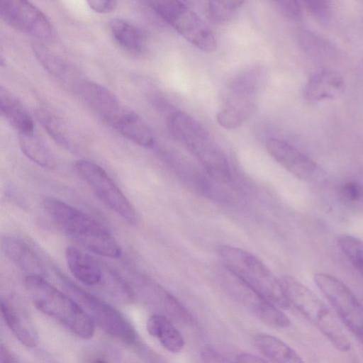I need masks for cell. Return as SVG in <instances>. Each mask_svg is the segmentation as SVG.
Returning a JSON list of instances; mask_svg holds the SVG:
<instances>
[{"mask_svg": "<svg viewBox=\"0 0 363 363\" xmlns=\"http://www.w3.org/2000/svg\"><path fill=\"white\" fill-rule=\"evenodd\" d=\"M43 203L53 222L81 246L107 257L121 256L122 248L118 241L89 215L56 198L45 197Z\"/></svg>", "mask_w": 363, "mask_h": 363, "instance_id": "6da1fadb", "label": "cell"}, {"mask_svg": "<svg viewBox=\"0 0 363 363\" xmlns=\"http://www.w3.org/2000/svg\"><path fill=\"white\" fill-rule=\"evenodd\" d=\"M24 286L38 311L55 319L80 338L93 337L95 323L77 301L50 284L42 275L28 274L24 279Z\"/></svg>", "mask_w": 363, "mask_h": 363, "instance_id": "7a4b0ae2", "label": "cell"}, {"mask_svg": "<svg viewBox=\"0 0 363 363\" xmlns=\"http://www.w3.org/2000/svg\"><path fill=\"white\" fill-rule=\"evenodd\" d=\"M224 267L280 308L289 306L281 282L262 261L240 248L222 245L218 249Z\"/></svg>", "mask_w": 363, "mask_h": 363, "instance_id": "3957f363", "label": "cell"}, {"mask_svg": "<svg viewBox=\"0 0 363 363\" xmlns=\"http://www.w3.org/2000/svg\"><path fill=\"white\" fill-rule=\"evenodd\" d=\"M281 284L289 304L313 324L339 351L347 352L351 344L338 320L324 302L296 279L285 276Z\"/></svg>", "mask_w": 363, "mask_h": 363, "instance_id": "277c9868", "label": "cell"}, {"mask_svg": "<svg viewBox=\"0 0 363 363\" xmlns=\"http://www.w3.org/2000/svg\"><path fill=\"white\" fill-rule=\"evenodd\" d=\"M189 43L205 52L217 49L216 39L209 27L181 0H138Z\"/></svg>", "mask_w": 363, "mask_h": 363, "instance_id": "5b68a950", "label": "cell"}, {"mask_svg": "<svg viewBox=\"0 0 363 363\" xmlns=\"http://www.w3.org/2000/svg\"><path fill=\"white\" fill-rule=\"evenodd\" d=\"M67 291L72 295L94 323L113 337L128 345L138 340L135 329L115 308L71 281L58 273Z\"/></svg>", "mask_w": 363, "mask_h": 363, "instance_id": "8992f818", "label": "cell"}, {"mask_svg": "<svg viewBox=\"0 0 363 363\" xmlns=\"http://www.w3.org/2000/svg\"><path fill=\"white\" fill-rule=\"evenodd\" d=\"M176 140L185 145L211 178L220 183L230 181V167L223 152L199 122L193 120L182 125Z\"/></svg>", "mask_w": 363, "mask_h": 363, "instance_id": "52a82bcc", "label": "cell"}, {"mask_svg": "<svg viewBox=\"0 0 363 363\" xmlns=\"http://www.w3.org/2000/svg\"><path fill=\"white\" fill-rule=\"evenodd\" d=\"M313 280L342 324L363 343V305L353 291L342 280L327 273H316Z\"/></svg>", "mask_w": 363, "mask_h": 363, "instance_id": "ba28073f", "label": "cell"}, {"mask_svg": "<svg viewBox=\"0 0 363 363\" xmlns=\"http://www.w3.org/2000/svg\"><path fill=\"white\" fill-rule=\"evenodd\" d=\"M75 169L110 209L130 224L137 222V214L131 203L102 167L91 161L81 160L75 163Z\"/></svg>", "mask_w": 363, "mask_h": 363, "instance_id": "9c48e42d", "label": "cell"}, {"mask_svg": "<svg viewBox=\"0 0 363 363\" xmlns=\"http://www.w3.org/2000/svg\"><path fill=\"white\" fill-rule=\"evenodd\" d=\"M221 274L225 290L247 311L265 324L276 328H287L289 318L263 296L254 290L225 267Z\"/></svg>", "mask_w": 363, "mask_h": 363, "instance_id": "30bf717a", "label": "cell"}, {"mask_svg": "<svg viewBox=\"0 0 363 363\" xmlns=\"http://www.w3.org/2000/svg\"><path fill=\"white\" fill-rule=\"evenodd\" d=\"M2 20L12 28L51 42L56 32L46 16L29 0H0Z\"/></svg>", "mask_w": 363, "mask_h": 363, "instance_id": "8fae6325", "label": "cell"}, {"mask_svg": "<svg viewBox=\"0 0 363 363\" xmlns=\"http://www.w3.org/2000/svg\"><path fill=\"white\" fill-rule=\"evenodd\" d=\"M76 91L84 103L111 126L128 108L108 89L93 82L82 81Z\"/></svg>", "mask_w": 363, "mask_h": 363, "instance_id": "7c38bea8", "label": "cell"}, {"mask_svg": "<svg viewBox=\"0 0 363 363\" xmlns=\"http://www.w3.org/2000/svg\"><path fill=\"white\" fill-rule=\"evenodd\" d=\"M266 148L279 164L296 177L306 180L314 176L317 167L313 161L286 142L270 138Z\"/></svg>", "mask_w": 363, "mask_h": 363, "instance_id": "4fadbf2b", "label": "cell"}, {"mask_svg": "<svg viewBox=\"0 0 363 363\" xmlns=\"http://www.w3.org/2000/svg\"><path fill=\"white\" fill-rule=\"evenodd\" d=\"M1 312L9 330L22 345L32 348L38 344V333L21 310L6 299L1 298Z\"/></svg>", "mask_w": 363, "mask_h": 363, "instance_id": "5bb4252c", "label": "cell"}, {"mask_svg": "<svg viewBox=\"0 0 363 363\" xmlns=\"http://www.w3.org/2000/svg\"><path fill=\"white\" fill-rule=\"evenodd\" d=\"M65 259L71 273L82 284L96 286L103 281L104 274L101 266L91 257L77 247H67Z\"/></svg>", "mask_w": 363, "mask_h": 363, "instance_id": "9a60e30c", "label": "cell"}, {"mask_svg": "<svg viewBox=\"0 0 363 363\" xmlns=\"http://www.w3.org/2000/svg\"><path fill=\"white\" fill-rule=\"evenodd\" d=\"M111 128L141 147L149 148L154 145L155 137L149 125L139 115L129 109Z\"/></svg>", "mask_w": 363, "mask_h": 363, "instance_id": "2e32d148", "label": "cell"}, {"mask_svg": "<svg viewBox=\"0 0 363 363\" xmlns=\"http://www.w3.org/2000/svg\"><path fill=\"white\" fill-rule=\"evenodd\" d=\"M108 27L116 43L124 50L138 55L145 50L147 36L140 28L121 18L112 19Z\"/></svg>", "mask_w": 363, "mask_h": 363, "instance_id": "e0dca14e", "label": "cell"}, {"mask_svg": "<svg viewBox=\"0 0 363 363\" xmlns=\"http://www.w3.org/2000/svg\"><path fill=\"white\" fill-rule=\"evenodd\" d=\"M343 86L344 81L340 74L335 71L323 70L308 80L304 89V95L311 102L332 99L341 92Z\"/></svg>", "mask_w": 363, "mask_h": 363, "instance_id": "ac0fdd59", "label": "cell"}, {"mask_svg": "<svg viewBox=\"0 0 363 363\" xmlns=\"http://www.w3.org/2000/svg\"><path fill=\"white\" fill-rule=\"evenodd\" d=\"M0 110L18 134L34 131L33 121L26 108L16 96L3 86L0 88Z\"/></svg>", "mask_w": 363, "mask_h": 363, "instance_id": "d6986e66", "label": "cell"}, {"mask_svg": "<svg viewBox=\"0 0 363 363\" xmlns=\"http://www.w3.org/2000/svg\"><path fill=\"white\" fill-rule=\"evenodd\" d=\"M2 249L6 257L28 274L43 276L44 269L38 257L26 243L17 238L5 237Z\"/></svg>", "mask_w": 363, "mask_h": 363, "instance_id": "ffe728a7", "label": "cell"}, {"mask_svg": "<svg viewBox=\"0 0 363 363\" xmlns=\"http://www.w3.org/2000/svg\"><path fill=\"white\" fill-rule=\"evenodd\" d=\"M146 328L167 351L177 353L183 349L184 340L182 335L167 317L159 314L151 315L147 321Z\"/></svg>", "mask_w": 363, "mask_h": 363, "instance_id": "44dd1931", "label": "cell"}, {"mask_svg": "<svg viewBox=\"0 0 363 363\" xmlns=\"http://www.w3.org/2000/svg\"><path fill=\"white\" fill-rule=\"evenodd\" d=\"M254 344L263 357L267 360L284 362L299 363L303 360L301 356L289 345L268 334H258L254 338Z\"/></svg>", "mask_w": 363, "mask_h": 363, "instance_id": "7402d4cb", "label": "cell"}, {"mask_svg": "<svg viewBox=\"0 0 363 363\" xmlns=\"http://www.w3.org/2000/svg\"><path fill=\"white\" fill-rule=\"evenodd\" d=\"M35 116L48 135L64 148L73 151L76 148L74 140L68 128L62 121L50 111L38 108Z\"/></svg>", "mask_w": 363, "mask_h": 363, "instance_id": "603a6c76", "label": "cell"}, {"mask_svg": "<svg viewBox=\"0 0 363 363\" xmlns=\"http://www.w3.org/2000/svg\"><path fill=\"white\" fill-rule=\"evenodd\" d=\"M18 137L22 152L31 161L45 168H52L55 166L53 155L34 131L18 134Z\"/></svg>", "mask_w": 363, "mask_h": 363, "instance_id": "cb8c5ba5", "label": "cell"}, {"mask_svg": "<svg viewBox=\"0 0 363 363\" xmlns=\"http://www.w3.org/2000/svg\"><path fill=\"white\" fill-rule=\"evenodd\" d=\"M32 49L38 61L50 74L62 79L68 77L70 68L62 57L42 43H33Z\"/></svg>", "mask_w": 363, "mask_h": 363, "instance_id": "d4e9b609", "label": "cell"}, {"mask_svg": "<svg viewBox=\"0 0 363 363\" xmlns=\"http://www.w3.org/2000/svg\"><path fill=\"white\" fill-rule=\"evenodd\" d=\"M338 245L354 267L363 275V240L348 234L340 235Z\"/></svg>", "mask_w": 363, "mask_h": 363, "instance_id": "484cf974", "label": "cell"}, {"mask_svg": "<svg viewBox=\"0 0 363 363\" xmlns=\"http://www.w3.org/2000/svg\"><path fill=\"white\" fill-rule=\"evenodd\" d=\"M159 295L167 313L177 322L183 325L192 323V317L185 307L168 291L160 288Z\"/></svg>", "mask_w": 363, "mask_h": 363, "instance_id": "4316f807", "label": "cell"}, {"mask_svg": "<svg viewBox=\"0 0 363 363\" xmlns=\"http://www.w3.org/2000/svg\"><path fill=\"white\" fill-rule=\"evenodd\" d=\"M246 0H209L208 11L216 21L225 22Z\"/></svg>", "mask_w": 363, "mask_h": 363, "instance_id": "83f0119b", "label": "cell"}, {"mask_svg": "<svg viewBox=\"0 0 363 363\" xmlns=\"http://www.w3.org/2000/svg\"><path fill=\"white\" fill-rule=\"evenodd\" d=\"M250 113L247 110L226 105L217 113L216 120L223 128L233 129L239 127Z\"/></svg>", "mask_w": 363, "mask_h": 363, "instance_id": "f1b7e54d", "label": "cell"}, {"mask_svg": "<svg viewBox=\"0 0 363 363\" xmlns=\"http://www.w3.org/2000/svg\"><path fill=\"white\" fill-rule=\"evenodd\" d=\"M281 13L291 20H298L301 12L298 0H271Z\"/></svg>", "mask_w": 363, "mask_h": 363, "instance_id": "f546056e", "label": "cell"}, {"mask_svg": "<svg viewBox=\"0 0 363 363\" xmlns=\"http://www.w3.org/2000/svg\"><path fill=\"white\" fill-rule=\"evenodd\" d=\"M307 9L315 16L328 17L331 7L330 0H302Z\"/></svg>", "mask_w": 363, "mask_h": 363, "instance_id": "4dcf8cb0", "label": "cell"}, {"mask_svg": "<svg viewBox=\"0 0 363 363\" xmlns=\"http://www.w3.org/2000/svg\"><path fill=\"white\" fill-rule=\"evenodd\" d=\"M89 7L99 13H109L115 10L117 0H86Z\"/></svg>", "mask_w": 363, "mask_h": 363, "instance_id": "1f68e13d", "label": "cell"}, {"mask_svg": "<svg viewBox=\"0 0 363 363\" xmlns=\"http://www.w3.org/2000/svg\"><path fill=\"white\" fill-rule=\"evenodd\" d=\"M343 197L348 201L356 202L362 196V189L356 183L348 182L342 189Z\"/></svg>", "mask_w": 363, "mask_h": 363, "instance_id": "d6a6232c", "label": "cell"}, {"mask_svg": "<svg viewBox=\"0 0 363 363\" xmlns=\"http://www.w3.org/2000/svg\"><path fill=\"white\" fill-rule=\"evenodd\" d=\"M201 358L206 362H225L228 361L219 352L210 347H205L202 349Z\"/></svg>", "mask_w": 363, "mask_h": 363, "instance_id": "836d02e7", "label": "cell"}, {"mask_svg": "<svg viewBox=\"0 0 363 363\" xmlns=\"http://www.w3.org/2000/svg\"><path fill=\"white\" fill-rule=\"evenodd\" d=\"M18 358L16 354L3 343L0 347V362H16Z\"/></svg>", "mask_w": 363, "mask_h": 363, "instance_id": "e575fe53", "label": "cell"}, {"mask_svg": "<svg viewBox=\"0 0 363 363\" xmlns=\"http://www.w3.org/2000/svg\"><path fill=\"white\" fill-rule=\"evenodd\" d=\"M236 361L238 362H250V363H260L266 362L267 360L265 358L258 357L253 354L250 353H240L236 357Z\"/></svg>", "mask_w": 363, "mask_h": 363, "instance_id": "d590c367", "label": "cell"}, {"mask_svg": "<svg viewBox=\"0 0 363 363\" xmlns=\"http://www.w3.org/2000/svg\"><path fill=\"white\" fill-rule=\"evenodd\" d=\"M185 1H191V0H185Z\"/></svg>", "mask_w": 363, "mask_h": 363, "instance_id": "8d00e7d4", "label": "cell"}]
</instances>
